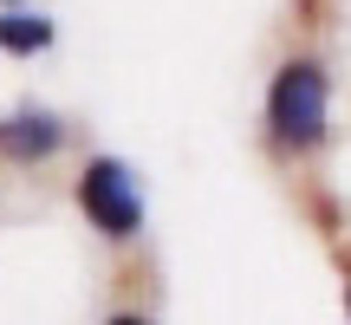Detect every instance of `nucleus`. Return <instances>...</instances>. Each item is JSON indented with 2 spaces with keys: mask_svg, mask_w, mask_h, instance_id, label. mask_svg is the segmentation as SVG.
<instances>
[{
  "mask_svg": "<svg viewBox=\"0 0 351 325\" xmlns=\"http://www.w3.org/2000/svg\"><path fill=\"white\" fill-rule=\"evenodd\" d=\"M267 117H274V130L287 143H319L326 137V72L319 65H287L274 78Z\"/></svg>",
  "mask_w": 351,
  "mask_h": 325,
  "instance_id": "nucleus-1",
  "label": "nucleus"
},
{
  "mask_svg": "<svg viewBox=\"0 0 351 325\" xmlns=\"http://www.w3.org/2000/svg\"><path fill=\"white\" fill-rule=\"evenodd\" d=\"M78 202H85V215L104 228V234H137V228H143L137 176H130L117 156H98V162L85 169V182H78Z\"/></svg>",
  "mask_w": 351,
  "mask_h": 325,
  "instance_id": "nucleus-2",
  "label": "nucleus"
},
{
  "mask_svg": "<svg viewBox=\"0 0 351 325\" xmlns=\"http://www.w3.org/2000/svg\"><path fill=\"white\" fill-rule=\"evenodd\" d=\"M65 143V130L52 124L46 111H20V117H0V150L7 156H52Z\"/></svg>",
  "mask_w": 351,
  "mask_h": 325,
  "instance_id": "nucleus-3",
  "label": "nucleus"
},
{
  "mask_svg": "<svg viewBox=\"0 0 351 325\" xmlns=\"http://www.w3.org/2000/svg\"><path fill=\"white\" fill-rule=\"evenodd\" d=\"M0 46H7V52L52 46V20H39V13H0Z\"/></svg>",
  "mask_w": 351,
  "mask_h": 325,
  "instance_id": "nucleus-4",
  "label": "nucleus"
},
{
  "mask_svg": "<svg viewBox=\"0 0 351 325\" xmlns=\"http://www.w3.org/2000/svg\"><path fill=\"white\" fill-rule=\"evenodd\" d=\"M111 325H143V319H137V313H117V319H111Z\"/></svg>",
  "mask_w": 351,
  "mask_h": 325,
  "instance_id": "nucleus-5",
  "label": "nucleus"
}]
</instances>
